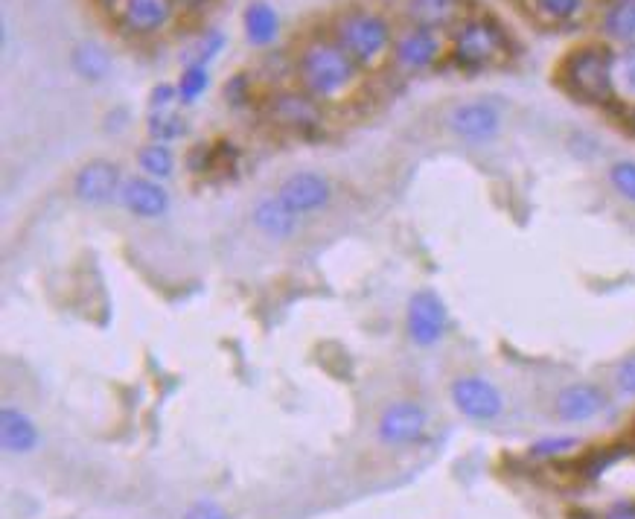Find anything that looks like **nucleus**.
Here are the masks:
<instances>
[{
  "instance_id": "obj_25",
  "label": "nucleus",
  "mask_w": 635,
  "mask_h": 519,
  "mask_svg": "<svg viewBox=\"0 0 635 519\" xmlns=\"http://www.w3.org/2000/svg\"><path fill=\"white\" fill-rule=\"evenodd\" d=\"M534 9L554 24H566L571 18H577V12L583 9V0H534Z\"/></svg>"
},
{
  "instance_id": "obj_21",
  "label": "nucleus",
  "mask_w": 635,
  "mask_h": 519,
  "mask_svg": "<svg viewBox=\"0 0 635 519\" xmlns=\"http://www.w3.org/2000/svg\"><path fill=\"white\" fill-rule=\"evenodd\" d=\"M137 167L140 175H149L155 181H167L169 175L175 173V152L169 149V143H146L137 149Z\"/></svg>"
},
{
  "instance_id": "obj_35",
  "label": "nucleus",
  "mask_w": 635,
  "mask_h": 519,
  "mask_svg": "<svg viewBox=\"0 0 635 519\" xmlns=\"http://www.w3.org/2000/svg\"><path fill=\"white\" fill-rule=\"evenodd\" d=\"M210 0H178V6H184V9H201V6H207Z\"/></svg>"
},
{
  "instance_id": "obj_10",
  "label": "nucleus",
  "mask_w": 635,
  "mask_h": 519,
  "mask_svg": "<svg viewBox=\"0 0 635 519\" xmlns=\"http://www.w3.org/2000/svg\"><path fill=\"white\" fill-rule=\"evenodd\" d=\"M178 15V0H120L117 21L129 35L152 38L164 33Z\"/></svg>"
},
{
  "instance_id": "obj_33",
  "label": "nucleus",
  "mask_w": 635,
  "mask_h": 519,
  "mask_svg": "<svg viewBox=\"0 0 635 519\" xmlns=\"http://www.w3.org/2000/svg\"><path fill=\"white\" fill-rule=\"evenodd\" d=\"M621 68H624V79H627L630 91H635V44L624 50V56H621Z\"/></svg>"
},
{
  "instance_id": "obj_2",
  "label": "nucleus",
  "mask_w": 635,
  "mask_h": 519,
  "mask_svg": "<svg viewBox=\"0 0 635 519\" xmlns=\"http://www.w3.org/2000/svg\"><path fill=\"white\" fill-rule=\"evenodd\" d=\"M333 38L350 53L359 68H379V62L394 50V27L382 12L350 9L333 21Z\"/></svg>"
},
{
  "instance_id": "obj_29",
  "label": "nucleus",
  "mask_w": 635,
  "mask_h": 519,
  "mask_svg": "<svg viewBox=\"0 0 635 519\" xmlns=\"http://www.w3.org/2000/svg\"><path fill=\"white\" fill-rule=\"evenodd\" d=\"M574 447H577V438H545V441H536L531 447V455L534 458H554V455H566Z\"/></svg>"
},
{
  "instance_id": "obj_4",
  "label": "nucleus",
  "mask_w": 635,
  "mask_h": 519,
  "mask_svg": "<svg viewBox=\"0 0 635 519\" xmlns=\"http://www.w3.org/2000/svg\"><path fill=\"white\" fill-rule=\"evenodd\" d=\"M504 53H507V35L499 24L487 18L461 24V30L452 38V62L461 70L490 68Z\"/></svg>"
},
{
  "instance_id": "obj_20",
  "label": "nucleus",
  "mask_w": 635,
  "mask_h": 519,
  "mask_svg": "<svg viewBox=\"0 0 635 519\" xmlns=\"http://www.w3.org/2000/svg\"><path fill=\"white\" fill-rule=\"evenodd\" d=\"M70 65H73V70H76L82 79H88V82H102V79L111 73V56H108V50L100 47V44L82 41V44H76V47L70 50Z\"/></svg>"
},
{
  "instance_id": "obj_15",
  "label": "nucleus",
  "mask_w": 635,
  "mask_h": 519,
  "mask_svg": "<svg viewBox=\"0 0 635 519\" xmlns=\"http://www.w3.org/2000/svg\"><path fill=\"white\" fill-rule=\"evenodd\" d=\"M499 111L487 103L458 105L449 117V129L464 140H490L499 132Z\"/></svg>"
},
{
  "instance_id": "obj_17",
  "label": "nucleus",
  "mask_w": 635,
  "mask_h": 519,
  "mask_svg": "<svg viewBox=\"0 0 635 519\" xmlns=\"http://www.w3.org/2000/svg\"><path fill=\"white\" fill-rule=\"evenodd\" d=\"M464 0H405V18L411 27L423 30H443L458 21Z\"/></svg>"
},
{
  "instance_id": "obj_9",
  "label": "nucleus",
  "mask_w": 635,
  "mask_h": 519,
  "mask_svg": "<svg viewBox=\"0 0 635 519\" xmlns=\"http://www.w3.org/2000/svg\"><path fill=\"white\" fill-rule=\"evenodd\" d=\"M333 181L327 175L312 173V170H303V173L289 175L280 187H277V196L286 208L292 210L298 219L303 216H312L318 210L330 208L333 202Z\"/></svg>"
},
{
  "instance_id": "obj_24",
  "label": "nucleus",
  "mask_w": 635,
  "mask_h": 519,
  "mask_svg": "<svg viewBox=\"0 0 635 519\" xmlns=\"http://www.w3.org/2000/svg\"><path fill=\"white\" fill-rule=\"evenodd\" d=\"M207 88H210V68L190 62V65L184 68V73H181V79H178V103H199L201 97L207 94Z\"/></svg>"
},
{
  "instance_id": "obj_7",
  "label": "nucleus",
  "mask_w": 635,
  "mask_h": 519,
  "mask_svg": "<svg viewBox=\"0 0 635 519\" xmlns=\"http://www.w3.org/2000/svg\"><path fill=\"white\" fill-rule=\"evenodd\" d=\"M429 432V409L417 400H397L391 403L379 423H376V435L382 444L388 447H408L423 441V435Z\"/></svg>"
},
{
  "instance_id": "obj_19",
  "label": "nucleus",
  "mask_w": 635,
  "mask_h": 519,
  "mask_svg": "<svg viewBox=\"0 0 635 519\" xmlns=\"http://www.w3.org/2000/svg\"><path fill=\"white\" fill-rule=\"evenodd\" d=\"M242 30H245V38L251 47H268L280 33V18H277L274 6L266 0L248 3V9L242 12Z\"/></svg>"
},
{
  "instance_id": "obj_28",
  "label": "nucleus",
  "mask_w": 635,
  "mask_h": 519,
  "mask_svg": "<svg viewBox=\"0 0 635 519\" xmlns=\"http://www.w3.org/2000/svg\"><path fill=\"white\" fill-rule=\"evenodd\" d=\"M251 97H254V88H251V76L248 73H236V76L228 79V85H225V100H228V105L239 108V105L251 103Z\"/></svg>"
},
{
  "instance_id": "obj_12",
  "label": "nucleus",
  "mask_w": 635,
  "mask_h": 519,
  "mask_svg": "<svg viewBox=\"0 0 635 519\" xmlns=\"http://www.w3.org/2000/svg\"><path fill=\"white\" fill-rule=\"evenodd\" d=\"M120 205L137 219H161L172 208V196L164 187V181H155L149 175H132L123 184Z\"/></svg>"
},
{
  "instance_id": "obj_27",
  "label": "nucleus",
  "mask_w": 635,
  "mask_h": 519,
  "mask_svg": "<svg viewBox=\"0 0 635 519\" xmlns=\"http://www.w3.org/2000/svg\"><path fill=\"white\" fill-rule=\"evenodd\" d=\"M225 47V35L219 30H210V33L201 35V41L196 44V56H193V65H210Z\"/></svg>"
},
{
  "instance_id": "obj_31",
  "label": "nucleus",
  "mask_w": 635,
  "mask_h": 519,
  "mask_svg": "<svg viewBox=\"0 0 635 519\" xmlns=\"http://www.w3.org/2000/svg\"><path fill=\"white\" fill-rule=\"evenodd\" d=\"M184 519H231L228 517V511L222 508V505H216V502H196Z\"/></svg>"
},
{
  "instance_id": "obj_13",
  "label": "nucleus",
  "mask_w": 635,
  "mask_h": 519,
  "mask_svg": "<svg viewBox=\"0 0 635 519\" xmlns=\"http://www.w3.org/2000/svg\"><path fill=\"white\" fill-rule=\"evenodd\" d=\"M394 59L405 70H429L440 59L443 47L435 30H423V27H408L405 33L394 41Z\"/></svg>"
},
{
  "instance_id": "obj_11",
  "label": "nucleus",
  "mask_w": 635,
  "mask_h": 519,
  "mask_svg": "<svg viewBox=\"0 0 635 519\" xmlns=\"http://www.w3.org/2000/svg\"><path fill=\"white\" fill-rule=\"evenodd\" d=\"M452 403L469 420H496L502 415V391L484 377H458L452 382Z\"/></svg>"
},
{
  "instance_id": "obj_23",
  "label": "nucleus",
  "mask_w": 635,
  "mask_h": 519,
  "mask_svg": "<svg viewBox=\"0 0 635 519\" xmlns=\"http://www.w3.org/2000/svg\"><path fill=\"white\" fill-rule=\"evenodd\" d=\"M146 132L155 143H172L187 135V120L175 111H152L146 120Z\"/></svg>"
},
{
  "instance_id": "obj_1",
  "label": "nucleus",
  "mask_w": 635,
  "mask_h": 519,
  "mask_svg": "<svg viewBox=\"0 0 635 519\" xmlns=\"http://www.w3.org/2000/svg\"><path fill=\"white\" fill-rule=\"evenodd\" d=\"M295 76L306 94H312L321 103H333L356 88L362 68L335 38L315 35L295 56Z\"/></svg>"
},
{
  "instance_id": "obj_32",
  "label": "nucleus",
  "mask_w": 635,
  "mask_h": 519,
  "mask_svg": "<svg viewBox=\"0 0 635 519\" xmlns=\"http://www.w3.org/2000/svg\"><path fill=\"white\" fill-rule=\"evenodd\" d=\"M615 380H618V388H621L624 394H635V353L621 362V368H618Z\"/></svg>"
},
{
  "instance_id": "obj_3",
  "label": "nucleus",
  "mask_w": 635,
  "mask_h": 519,
  "mask_svg": "<svg viewBox=\"0 0 635 519\" xmlns=\"http://www.w3.org/2000/svg\"><path fill=\"white\" fill-rule=\"evenodd\" d=\"M612 68H615V56L612 50H606L601 44H589V47H577L571 50L563 62V85L566 91L574 94L583 103L606 105L615 100V82H612Z\"/></svg>"
},
{
  "instance_id": "obj_16",
  "label": "nucleus",
  "mask_w": 635,
  "mask_h": 519,
  "mask_svg": "<svg viewBox=\"0 0 635 519\" xmlns=\"http://www.w3.org/2000/svg\"><path fill=\"white\" fill-rule=\"evenodd\" d=\"M606 409V394L592 382H574L557 394V415L571 423L592 420Z\"/></svg>"
},
{
  "instance_id": "obj_18",
  "label": "nucleus",
  "mask_w": 635,
  "mask_h": 519,
  "mask_svg": "<svg viewBox=\"0 0 635 519\" xmlns=\"http://www.w3.org/2000/svg\"><path fill=\"white\" fill-rule=\"evenodd\" d=\"M251 219H254L257 231H263V234L271 237V240H289V237L298 231V222H301L292 210L280 202V196H277V193H274V196H266V199H260V202L254 205Z\"/></svg>"
},
{
  "instance_id": "obj_26",
  "label": "nucleus",
  "mask_w": 635,
  "mask_h": 519,
  "mask_svg": "<svg viewBox=\"0 0 635 519\" xmlns=\"http://www.w3.org/2000/svg\"><path fill=\"white\" fill-rule=\"evenodd\" d=\"M609 181L615 184V190H618L624 199L635 202V161H618V164H612Z\"/></svg>"
},
{
  "instance_id": "obj_30",
  "label": "nucleus",
  "mask_w": 635,
  "mask_h": 519,
  "mask_svg": "<svg viewBox=\"0 0 635 519\" xmlns=\"http://www.w3.org/2000/svg\"><path fill=\"white\" fill-rule=\"evenodd\" d=\"M178 103V85H155L152 88V97H149V108L152 111H172V105Z\"/></svg>"
},
{
  "instance_id": "obj_6",
  "label": "nucleus",
  "mask_w": 635,
  "mask_h": 519,
  "mask_svg": "<svg viewBox=\"0 0 635 519\" xmlns=\"http://www.w3.org/2000/svg\"><path fill=\"white\" fill-rule=\"evenodd\" d=\"M123 184H126V178H123L120 164H114L108 158H94V161L82 164L79 173L73 175V199L88 208H102V205H111L114 199H120Z\"/></svg>"
},
{
  "instance_id": "obj_22",
  "label": "nucleus",
  "mask_w": 635,
  "mask_h": 519,
  "mask_svg": "<svg viewBox=\"0 0 635 519\" xmlns=\"http://www.w3.org/2000/svg\"><path fill=\"white\" fill-rule=\"evenodd\" d=\"M603 30L612 38H635V0H615L603 15Z\"/></svg>"
},
{
  "instance_id": "obj_36",
  "label": "nucleus",
  "mask_w": 635,
  "mask_h": 519,
  "mask_svg": "<svg viewBox=\"0 0 635 519\" xmlns=\"http://www.w3.org/2000/svg\"><path fill=\"white\" fill-rule=\"evenodd\" d=\"M627 123H630V132H633V135H635V108H633V111H630V114H627Z\"/></svg>"
},
{
  "instance_id": "obj_8",
  "label": "nucleus",
  "mask_w": 635,
  "mask_h": 519,
  "mask_svg": "<svg viewBox=\"0 0 635 519\" xmlns=\"http://www.w3.org/2000/svg\"><path fill=\"white\" fill-rule=\"evenodd\" d=\"M405 330H408V339L414 345H437L446 336V330H449L446 304L437 298L435 292H429V289L414 292L411 301H408V310H405Z\"/></svg>"
},
{
  "instance_id": "obj_14",
  "label": "nucleus",
  "mask_w": 635,
  "mask_h": 519,
  "mask_svg": "<svg viewBox=\"0 0 635 519\" xmlns=\"http://www.w3.org/2000/svg\"><path fill=\"white\" fill-rule=\"evenodd\" d=\"M38 441H41V432L33 417L15 406L0 409V450L6 455H27L38 447Z\"/></svg>"
},
{
  "instance_id": "obj_34",
  "label": "nucleus",
  "mask_w": 635,
  "mask_h": 519,
  "mask_svg": "<svg viewBox=\"0 0 635 519\" xmlns=\"http://www.w3.org/2000/svg\"><path fill=\"white\" fill-rule=\"evenodd\" d=\"M603 519H635V502H615Z\"/></svg>"
},
{
  "instance_id": "obj_5",
  "label": "nucleus",
  "mask_w": 635,
  "mask_h": 519,
  "mask_svg": "<svg viewBox=\"0 0 635 519\" xmlns=\"http://www.w3.org/2000/svg\"><path fill=\"white\" fill-rule=\"evenodd\" d=\"M266 120L292 135H312L324 126V103L306 91H274L263 105Z\"/></svg>"
}]
</instances>
